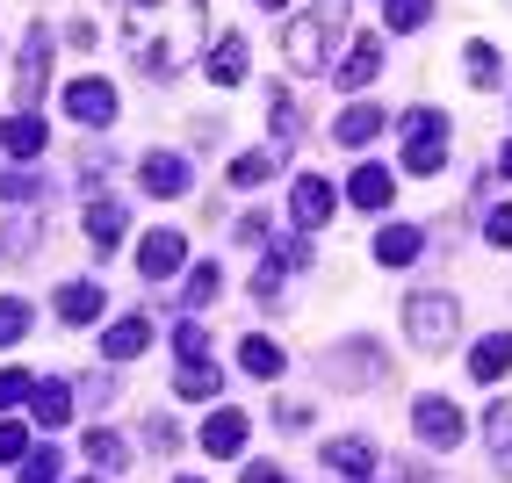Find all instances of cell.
Instances as JSON below:
<instances>
[{"mask_svg": "<svg viewBox=\"0 0 512 483\" xmlns=\"http://www.w3.org/2000/svg\"><path fill=\"white\" fill-rule=\"evenodd\" d=\"M174 347H181V361H210V332H202L195 318H181L174 325Z\"/></svg>", "mask_w": 512, "mask_h": 483, "instance_id": "obj_34", "label": "cell"}, {"mask_svg": "<svg viewBox=\"0 0 512 483\" xmlns=\"http://www.w3.org/2000/svg\"><path fill=\"white\" fill-rule=\"evenodd\" d=\"M325 469L368 483V476H375V447H368V440H325Z\"/></svg>", "mask_w": 512, "mask_h": 483, "instance_id": "obj_17", "label": "cell"}, {"mask_svg": "<svg viewBox=\"0 0 512 483\" xmlns=\"http://www.w3.org/2000/svg\"><path fill=\"white\" fill-rule=\"evenodd\" d=\"M101 303H109V296H101L94 282H65V289H58V318H65V325H94Z\"/></svg>", "mask_w": 512, "mask_h": 483, "instance_id": "obj_20", "label": "cell"}, {"mask_svg": "<svg viewBox=\"0 0 512 483\" xmlns=\"http://www.w3.org/2000/svg\"><path fill=\"white\" fill-rule=\"evenodd\" d=\"M390 195H397V181H390V166H354V181H347V202L354 210H390Z\"/></svg>", "mask_w": 512, "mask_h": 483, "instance_id": "obj_14", "label": "cell"}, {"mask_svg": "<svg viewBox=\"0 0 512 483\" xmlns=\"http://www.w3.org/2000/svg\"><path fill=\"white\" fill-rule=\"evenodd\" d=\"M498 174H512V145H505V152H498Z\"/></svg>", "mask_w": 512, "mask_h": 483, "instance_id": "obj_44", "label": "cell"}, {"mask_svg": "<svg viewBox=\"0 0 512 483\" xmlns=\"http://www.w3.org/2000/svg\"><path fill=\"white\" fill-rule=\"evenodd\" d=\"M426 15H433V0H390V8H383V22L397 29V37H412V29H426Z\"/></svg>", "mask_w": 512, "mask_h": 483, "instance_id": "obj_29", "label": "cell"}, {"mask_svg": "<svg viewBox=\"0 0 512 483\" xmlns=\"http://www.w3.org/2000/svg\"><path fill=\"white\" fill-rule=\"evenodd\" d=\"M29 332V303H0V347H15Z\"/></svg>", "mask_w": 512, "mask_h": 483, "instance_id": "obj_36", "label": "cell"}, {"mask_svg": "<svg viewBox=\"0 0 512 483\" xmlns=\"http://www.w3.org/2000/svg\"><path fill=\"white\" fill-rule=\"evenodd\" d=\"M282 274H289V267H282L275 253H267V260L253 267V303H275V296H282Z\"/></svg>", "mask_w": 512, "mask_h": 483, "instance_id": "obj_33", "label": "cell"}, {"mask_svg": "<svg viewBox=\"0 0 512 483\" xmlns=\"http://www.w3.org/2000/svg\"><path fill=\"white\" fill-rule=\"evenodd\" d=\"M202 15L210 0H123V37L145 73H181L202 51Z\"/></svg>", "mask_w": 512, "mask_h": 483, "instance_id": "obj_1", "label": "cell"}, {"mask_svg": "<svg viewBox=\"0 0 512 483\" xmlns=\"http://www.w3.org/2000/svg\"><path fill=\"white\" fill-rule=\"evenodd\" d=\"M87 238H94V253H116V238H123V202H94V210H87Z\"/></svg>", "mask_w": 512, "mask_h": 483, "instance_id": "obj_24", "label": "cell"}, {"mask_svg": "<svg viewBox=\"0 0 512 483\" xmlns=\"http://www.w3.org/2000/svg\"><path fill=\"white\" fill-rule=\"evenodd\" d=\"M37 195H44L37 174H22V166H15V174H0V202H37Z\"/></svg>", "mask_w": 512, "mask_h": 483, "instance_id": "obj_35", "label": "cell"}, {"mask_svg": "<svg viewBox=\"0 0 512 483\" xmlns=\"http://www.w3.org/2000/svg\"><path fill=\"white\" fill-rule=\"evenodd\" d=\"M246 433H253V419L224 404V411H210V419H202V455H217V462L246 455Z\"/></svg>", "mask_w": 512, "mask_h": 483, "instance_id": "obj_7", "label": "cell"}, {"mask_svg": "<svg viewBox=\"0 0 512 483\" xmlns=\"http://www.w3.org/2000/svg\"><path fill=\"white\" fill-rule=\"evenodd\" d=\"M332 383L339 390H361V383H375V375H383V347H368V339H347V347L332 354Z\"/></svg>", "mask_w": 512, "mask_h": 483, "instance_id": "obj_8", "label": "cell"}, {"mask_svg": "<svg viewBox=\"0 0 512 483\" xmlns=\"http://www.w3.org/2000/svg\"><path fill=\"white\" fill-rule=\"evenodd\" d=\"M238 238H246V246H267V217H260V210H253V217H246V224H238Z\"/></svg>", "mask_w": 512, "mask_h": 483, "instance_id": "obj_42", "label": "cell"}, {"mask_svg": "<svg viewBox=\"0 0 512 483\" xmlns=\"http://www.w3.org/2000/svg\"><path fill=\"white\" fill-rule=\"evenodd\" d=\"M29 397V368H0V411Z\"/></svg>", "mask_w": 512, "mask_h": 483, "instance_id": "obj_39", "label": "cell"}, {"mask_svg": "<svg viewBox=\"0 0 512 483\" xmlns=\"http://www.w3.org/2000/svg\"><path fill=\"white\" fill-rule=\"evenodd\" d=\"M202 73H210L217 87H238V80H246V37H224V44L210 51V65H202Z\"/></svg>", "mask_w": 512, "mask_h": 483, "instance_id": "obj_22", "label": "cell"}, {"mask_svg": "<svg viewBox=\"0 0 512 483\" xmlns=\"http://www.w3.org/2000/svg\"><path fill=\"white\" fill-rule=\"evenodd\" d=\"M138 181H145V195L174 202V195H188V159L181 152H145L138 159Z\"/></svg>", "mask_w": 512, "mask_h": 483, "instance_id": "obj_10", "label": "cell"}, {"mask_svg": "<svg viewBox=\"0 0 512 483\" xmlns=\"http://www.w3.org/2000/svg\"><path fill=\"white\" fill-rule=\"evenodd\" d=\"M238 361H246V375H253V383H275V375H282V347H275V339H246V347H238Z\"/></svg>", "mask_w": 512, "mask_h": 483, "instance_id": "obj_23", "label": "cell"}, {"mask_svg": "<svg viewBox=\"0 0 512 483\" xmlns=\"http://www.w3.org/2000/svg\"><path fill=\"white\" fill-rule=\"evenodd\" d=\"M29 455V426H0V462H15Z\"/></svg>", "mask_w": 512, "mask_h": 483, "instance_id": "obj_40", "label": "cell"}, {"mask_svg": "<svg viewBox=\"0 0 512 483\" xmlns=\"http://www.w3.org/2000/svg\"><path fill=\"white\" fill-rule=\"evenodd\" d=\"M455 325H462L455 296H440V289H419V296H404V339H412L419 354H440V347L455 339Z\"/></svg>", "mask_w": 512, "mask_h": 483, "instance_id": "obj_2", "label": "cell"}, {"mask_svg": "<svg viewBox=\"0 0 512 483\" xmlns=\"http://www.w3.org/2000/svg\"><path fill=\"white\" fill-rule=\"evenodd\" d=\"M181 260H188V238H181V231H152L145 246H138V274H145V282L181 274Z\"/></svg>", "mask_w": 512, "mask_h": 483, "instance_id": "obj_11", "label": "cell"}, {"mask_svg": "<svg viewBox=\"0 0 512 483\" xmlns=\"http://www.w3.org/2000/svg\"><path fill=\"white\" fill-rule=\"evenodd\" d=\"M174 390H181V397H217V390H224V375H217L210 361H181V375H174Z\"/></svg>", "mask_w": 512, "mask_h": 483, "instance_id": "obj_28", "label": "cell"}, {"mask_svg": "<svg viewBox=\"0 0 512 483\" xmlns=\"http://www.w3.org/2000/svg\"><path fill=\"white\" fill-rule=\"evenodd\" d=\"M491 469L512 476V404H491Z\"/></svg>", "mask_w": 512, "mask_h": 483, "instance_id": "obj_27", "label": "cell"}, {"mask_svg": "<svg viewBox=\"0 0 512 483\" xmlns=\"http://www.w3.org/2000/svg\"><path fill=\"white\" fill-rule=\"evenodd\" d=\"M462 65H469V80H476V87H498V73H505V58H498L491 44H469Z\"/></svg>", "mask_w": 512, "mask_h": 483, "instance_id": "obj_30", "label": "cell"}, {"mask_svg": "<svg viewBox=\"0 0 512 483\" xmlns=\"http://www.w3.org/2000/svg\"><path fill=\"white\" fill-rule=\"evenodd\" d=\"M282 174V152H246V159H231V188H260V181H275Z\"/></svg>", "mask_w": 512, "mask_h": 483, "instance_id": "obj_25", "label": "cell"}, {"mask_svg": "<svg viewBox=\"0 0 512 483\" xmlns=\"http://www.w3.org/2000/svg\"><path fill=\"white\" fill-rule=\"evenodd\" d=\"M65 116H73V123H87V130H109L116 123V87L109 80H73V87H65Z\"/></svg>", "mask_w": 512, "mask_h": 483, "instance_id": "obj_5", "label": "cell"}, {"mask_svg": "<svg viewBox=\"0 0 512 483\" xmlns=\"http://www.w3.org/2000/svg\"><path fill=\"white\" fill-rule=\"evenodd\" d=\"M375 73H383V44H375V37H361L354 51H347V65H339V87H347V94H361V87H375Z\"/></svg>", "mask_w": 512, "mask_h": 483, "instance_id": "obj_16", "label": "cell"}, {"mask_svg": "<svg viewBox=\"0 0 512 483\" xmlns=\"http://www.w3.org/2000/svg\"><path fill=\"white\" fill-rule=\"evenodd\" d=\"M238 483H282V469H275V462H253V469L238 476Z\"/></svg>", "mask_w": 512, "mask_h": 483, "instance_id": "obj_43", "label": "cell"}, {"mask_svg": "<svg viewBox=\"0 0 512 483\" xmlns=\"http://www.w3.org/2000/svg\"><path fill=\"white\" fill-rule=\"evenodd\" d=\"M332 210H339L332 181H325V174H303V181H296V195H289V217H296V231H325V224H332Z\"/></svg>", "mask_w": 512, "mask_h": 483, "instance_id": "obj_6", "label": "cell"}, {"mask_svg": "<svg viewBox=\"0 0 512 483\" xmlns=\"http://www.w3.org/2000/svg\"><path fill=\"white\" fill-rule=\"evenodd\" d=\"M469 375H476V383H505V375H512V332H484V339H476V347H469Z\"/></svg>", "mask_w": 512, "mask_h": 483, "instance_id": "obj_12", "label": "cell"}, {"mask_svg": "<svg viewBox=\"0 0 512 483\" xmlns=\"http://www.w3.org/2000/svg\"><path fill=\"white\" fill-rule=\"evenodd\" d=\"M217 289H224V274H217V267H195V274H188V303H195V310L210 303Z\"/></svg>", "mask_w": 512, "mask_h": 483, "instance_id": "obj_37", "label": "cell"}, {"mask_svg": "<svg viewBox=\"0 0 512 483\" xmlns=\"http://www.w3.org/2000/svg\"><path fill=\"white\" fill-rule=\"evenodd\" d=\"M448 166V116L440 109H412L404 116V174H440Z\"/></svg>", "mask_w": 512, "mask_h": 483, "instance_id": "obj_3", "label": "cell"}, {"mask_svg": "<svg viewBox=\"0 0 512 483\" xmlns=\"http://www.w3.org/2000/svg\"><path fill=\"white\" fill-rule=\"evenodd\" d=\"M419 246H426V238H419L412 224H390L383 238H375V260H383V267H412V260H419Z\"/></svg>", "mask_w": 512, "mask_h": 483, "instance_id": "obj_21", "label": "cell"}, {"mask_svg": "<svg viewBox=\"0 0 512 483\" xmlns=\"http://www.w3.org/2000/svg\"><path fill=\"white\" fill-rule=\"evenodd\" d=\"M0 145H8L15 159H37V152H44V123H37V109H15L8 123H0Z\"/></svg>", "mask_w": 512, "mask_h": 483, "instance_id": "obj_18", "label": "cell"}, {"mask_svg": "<svg viewBox=\"0 0 512 483\" xmlns=\"http://www.w3.org/2000/svg\"><path fill=\"white\" fill-rule=\"evenodd\" d=\"M152 347V318L138 310V318H123V325H109V339H101V361H138Z\"/></svg>", "mask_w": 512, "mask_h": 483, "instance_id": "obj_15", "label": "cell"}, {"mask_svg": "<svg viewBox=\"0 0 512 483\" xmlns=\"http://www.w3.org/2000/svg\"><path fill=\"white\" fill-rule=\"evenodd\" d=\"M44 65H51V29H29V37H22V73H15L29 109H37V94H44Z\"/></svg>", "mask_w": 512, "mask_h": 483, "instance_id": "obj_13", "label": "cell"}, {"mask_svg": "<svg viewBox=\"0 0 512 483\" xmlns=\"http://www.w3.org/2000/svg\"><path fill=\"white\" fill-rule=\"evenodd\" d=\"M181 483H202V476H181Z\"/></svg>", "mask_w": 512, "mask_h": 483, "instance_id": "obj_46", "label": "cell"}, {"mask_svg": "<svg viewBox=\"0 0 512 483\" xmlns=\"http://www.w3.org/2000/svg\"><path fill=\"white\" fill-rule=\"evenodd\" d=\"M412 419H419V440L440 447V455H448V447H462V411H455L448 397H419Z\"/></svg>", "mask_w": 512, "mask_h": 483, "instance_id": "obj_9", "label": "cell"}, {"mask_svg": "<svg viewBox=\"0 0 512 483\" xmlns=\"http://www.w3.org/2000/svg\"><path fill=\"white\" fill-rule=\"evenodd\" d=\"M22 483H58V455H51V447H37V455L22 462Z\"/></svg>", "mask_w": 512, "mask_h": 483, "instance_id": "obj_38", "label": "cell"}, {"mask_svg": "<svg viewBox=\"0 0 512 483\" xmlns=\"http://www.w3.org/2000/svg\"><path fill=\"white\" fill-rule=\"evenodd\" d=\"M375 130H383V109H368V101H354V109H347V116L332 123V137H339V145H347V152L375 145Z\"/></svg>", "mask_w": 512, "mask_h": 483, "instance_id": "obj_19", "label": "cell"}, {"mask_svg": "<svg viewBox=\"0 0 512 483\" xmlns=\"http://www.w3.org/2000/svg\"><path fill=\"white\" fill-rule=\"evenodd\" d=\"M87 462H94V469H123L130 447H123L116 433H87Z\"/></svg>", "mask_w": 512, "mask_h": 483, "instance_id": "obj_31", "label": "cell"}, {"mask_svg": "<svg viewBox=\"0 0 512 483\" xmlns=\"http://www.w3.org/2000/svg\"><path fill=\"white\" fill-rule=\"evenodd\" d=\"M73 419V383H37V426H65Z\"/></svg>", "mask_w": 512, "mask_h": 483, "instance_id": "obj_26", "label": "cell"}, {"mask_svg": "<svg viewBox=\"0 0 512 483\" xmlns=\"http://www.w3.org/2000/svg\"><path fill=\"white\" fill-rule=\"evenodd\" d=\"M29 246H37V224H22V217H0V253L22 260Z\"/></svg>", "mask_w": 512, "mask_h": 483, "instance_id": "obj_32", "label": "cell"}, {"mask_svg": "<svg viewBox=\"0 0 512 483\" xmlns=\"http://www.w3.org/2000/svg\"><path fill=\"white\" fill-rule=\"evenodd\" d=\"M282 51H289V73H325L332 15H296V22H289V37H282Z\"/></svg>", "mask_w": 512, "mask_h": 483, "instance_id": "obj_4", "label": "cell"}, {"mask_svg": "<svg viewBox=\"0 0 512 483\" xmlns=\"http://www.w3.org/2000/svg\"><path fill=\"white\" fill-rule=\"evenodd\" d=\"M484 231H491V246H512V202H498V210H491V224H484Z\"/></svg>", "mask_w": 512, "mask_h": 483, "instance_id": "obj_41", "label": "cell"}, {"mask_svg": "<svg viewBox=\"0 0 512 483\" xmlns=\"http://www.w3.org/2000/svg\"><path fill=\"white\" fill-rule=\"evenodd\" d=\"M260 8H282V0H260Z\"/></svg>", "mask_w": 512, "mask_h": 483, "instance_id": "obj_45", "label": "cell"}]
</instances>
